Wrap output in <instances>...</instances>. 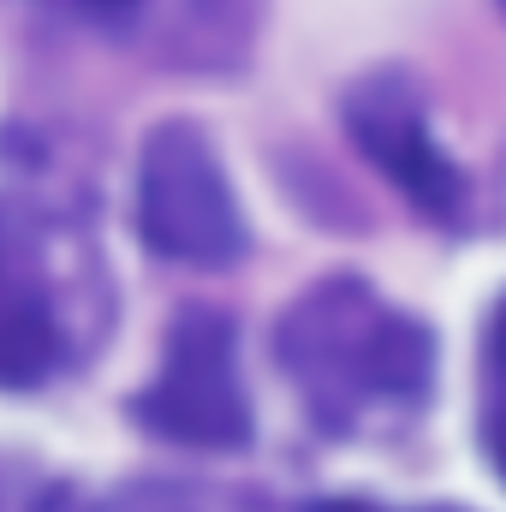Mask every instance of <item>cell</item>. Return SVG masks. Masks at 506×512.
Wrapping results in <instances>:
<instances>
[{
    "label": "cell",
    "mask_w": 506,
    "mask_h": 512,
    "mask_svg": "<svg viewBox=\"0 0 506 512\" xmlns=\"http://www.w3.org/2000/svg\"><path fill=\"white\" fill-rule=\"evenodd\" d=\"M60 316L48 280L24 256L18 233L0 227V387H36L60 364Z\"/></svg>",
    "instance_id": "5b68a950"
},
{
    "label": "cell",
    "mask_w": 506,
    "mask_h": 512,
    "mask_svg": "<svg viewBox=\"0 0 506 512\" xmlns=\"http://www.w3.org/2000/svg\"><path fill=\"white\" fill-rule=\"evenodd\" d=\"M483 441L506 471V298L495 304L483 334Z\"/></svg>",
    "instance_id": "8992f818"
},
{
    "label": "cell",
    "mask_w": 506,
    "mask_h": 512,
    "mask_svg": "<svg viewBox=\"0 0 506 512\" xmlns=\"http://www.w3.org/2000/svg\"><path fill=\"white\" fill-rule=\"evenodd\" d=\"M280 370L328 435H358L423 405L429 334L358 274H334L280 316Z\"/></svg>",
    "instance_id": "6da1fadb"
},
{
    "label": "cell",
    "mask_w": 506,
    "mask_h": 512,
    "mask_svg": "<svg viewBox=\"0 0 506 512\" xmlns=\"http://www.w3.org/2000/svg\"><path fill=\"white\" fill-rule=\"evenodd\" d=\"M42 512H209L173 489H120V495H54Z\"/></svg>",
    "instance_id": "52a82bcc"
},
{
    "label": "cell",
    "mask_w": 506,
    "mask_h": 512,
    "mask_svg": "<svg viewBox=\"0 0 506 512\" xmlns=\"http://www.w3.org/2000/svg\"><path fill=\"white\" fill-rule=\"evenodd\" d=\"M143 245L185 268H227L245 256V221L233 185L197 126H155L137 167Z\"/></svg>",
    "instance_id": "7a4b0ae2"
},
{
    "label": "cell",
    "mask_w": 506,
    "mask_h": 512,
    "mask_svg": "<svg viewBox=\"0 0 506 512\" xmlns=\"http://www.w3.org/2000/svg\"><path fill=\"white\" fill-rule=\"evenodd\" d=\"M137 417L179 447H239L251 435L239 352L221 310H185L173 322L161 370L137 399Z\"/></svg>",
    "instance_id": "3957f363"
},
{
    "label": "cell",
    "mask_w": 506,
    "mask_h": 512,
    "mask_svg": "<svg viewBox=\"0 0 506 512\" xmlns=\"http://www.w3.org/2000/svg\"><path fill=\"white\" fill-rule=\"evenodd\" d=\"M346 120H352V137L364 143V155L376 161L423 215H435V221H453V215H459V197H465V191H459V173H453L447 155L435 149L417 96H411L399 78H370V84L346 102Z\"/></svg>",
    "instance_id": "277c9868"
},
{
    "label": "cell",
    "mask_w": 506,
    "mask_h": 512,
    "mask_svg": "<svg viewBox=\"0 0 506 512\" xmlns=\"http://www.w3.org/2000/svg\"><path fill=\"white\" fill-rule=\"evenodd\" d=\"M42 6H54L66 18H114V12H126L131 0H42Z\"/></svg>",
    "instance_id": "ba28073f"
},
{
    "label": "cell",
    "mask_w": 506,
    "mask_h": 512,
    "mask_svg": "<svg viewBox=\"0 0 506 512\" xmlns=\"http://www.w3.org/2000/svg\"><path fill=\"white\" fill-rule=\"evenodd\" d=\"M316 512H376V507H352V501H334V507H316Z\"/></svg>",
    "instance_id": "9c48e42d"
}]
</instances>
